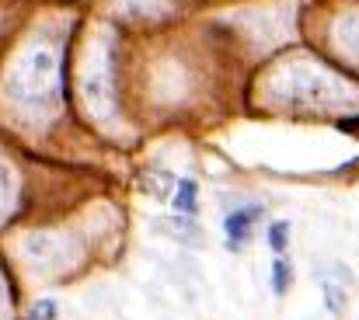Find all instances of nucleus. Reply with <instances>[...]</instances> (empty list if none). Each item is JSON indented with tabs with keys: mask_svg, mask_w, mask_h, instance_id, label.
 Segmentation results:
<instances>
[{
	"mask_svg": "<svg viewBox=\"0 0 359 320\" xmlns=\"http://www.w3.org/2000/svg\"><path fill=\"white\" fill-rule=\"evenodd\" d=\"M7 88L25 105L53 102L56 88H60V56H56V49L53 46H32L28 53H21V60L11 70Z\"/></svg>",
	"mask_w": 359,
	"mask_h": 320,
	"instance_id": "1",
	"label": "nucleus"
},
{
	"mask_svg": "<svg viewBox=\"0 0 359 320\" xmlns=\"http://www.w3.org/2000/svg\"><path fill=\"white\" fill-rule=\"evenodd\" d=\"M258 219H262V206H241V209H231L224 216V237H227L231 251H241L248 244V237L255 233Z\"/></svg>",
	"mask_w": 359,
	"mask_h": 320,
	"instance_id": "2",
	"label": "nucleus"
},
{
	"mask_svg": "<svg viewBox=\"0 0 359 320\" xmlns=\"http://www.w3.org/2000/svg\"><path fill=\"white\" fill-rule=\"evenodd\" d=\"M84 98H88V105L95 108V111H105L109 108L112 95H109V67L105 63H98L95 70L84 74Z\"/></svg>",
	"mask_w": 359,
	"mask_h": 320,
	"instance_id": "3",
	"label": "nucleus"
},
{
	"mask_svg": "<svg viewBox=\"0 0 359 320\" xmlns=\"http://www.w3.org/2000/svg\"><path fill=\"white\" fill-rule=\"evenodd\" d=\"M171 206H175L178 213L192 216L196 206H199V185H196L192 178H182V181H178V192H175V199H171Z\"/></svg>",
	"mask_w": 359,
	"mask_h": 320,
	"instance_id": "4",
	"label": "nucleus"
},
{
	"mask_svg": "<svg viewBox=\"0 0 359 320\" xmlns=\"http://www.w3.org/2000/svg\"><path fill=\"white\" fill-rule=\"evenodd\" d=\"M290 286H293V265H290L286 254H276V261H272V293L286 296Z\"/></svg>",
	"mask_w": 359,
	"mask_h": 320,
	"instance_id": "5",
	"label": "nucleus"
},
{
	"mask_svg": "<svg viewBox=\"0 0 359 320\" xmlns=\"http://www.w3.org/2000/svg\"><path fill=\"white\" fill-rule=\"evenodd\" d=\"M286 244H290V223H286V219H276V223L269 226V247H272L276 254H286Z\"/></svg>",
	"mask_w": 359,
	"mask_h": 320,
	"instance_id": "6",
	"label": "nucleus"
},
{
	"mask_svg": "<svg viewBox=\"0 0 359 320\" xmlns=\"http://www.w3.org/2000/svg\"><path fill=\"white\" fill-rule=\"evenodd\" d=\"M321 289H325V303H328V310H332L335 317L346 314V296H342V289H335V282H325Z\"/></svg>",
	"mask_w": 359,
	"mask_h": 320,
	"instance_id": "7",
	"label": "nucleus"
},
{
	"mask_svg": "<svg viewBox=\"0 0 359 320\" xmlns=\"http://www.w3.org/2000/svg\"><path fill=\"white\" fill-rule=\"evenodd\" d=\"M32 320H56V303L53 300H42L32 307Z\"/></svg>",
	"mask_w": 359,
	"mask_h": 320,
	"instance_id": "8",
	"label": "nucleus"
},
{
	"mask_svg": "<svg viewBox=\"0 0 359 320\" xmlns=\"http://www.w3.org/2000/svg\"><path fill=\"white\" fill-rule=\"evenodd\" d=\"M0 202H4V181H0Z\"/></svg>",
	"mask_w": 359,
	"mask_h": 320,
	"instance_id": "9",
	"label": "nucleus"
}]
</instances>
